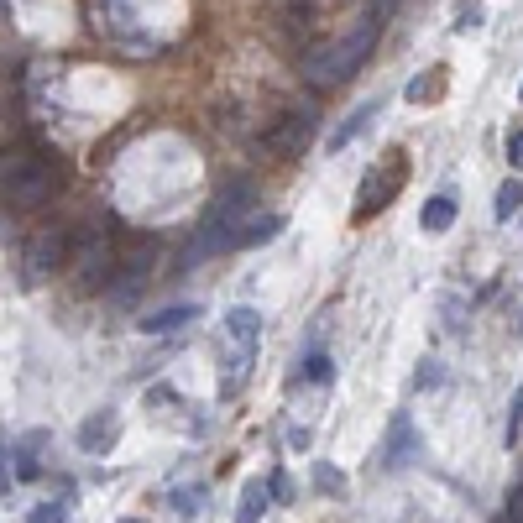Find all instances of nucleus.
<instances>
[{
    "mask_svg": "<svg viewBox=\"0 0 523 523\" xmlns=\"http://www.w3.org/2000/svg\"><path fill=\"white\" fill-rule=\"evenodd\" d=\"M121 523H136V518H121Z\"/></svg>",
    "mask_w": 523,
    "mask_h": 523,
    "instance_id": "29",
    "label": "nucleus"
},
{
    "mask_svg": "<svg viewBox=\"0 0 523 523\" xmlns=\"http://www.w3.org/2000/svg\"><path fill=\"white\" fill-rule=\"evenodd\" d=\"M440 382H445V361L424 356V361H419V372H414V393H429V388H440Z\"/></svg>",
    "mask_w": 523,
    "mask_h": 523,
    "instance_id": "20",
    "label": "nucleus"
},
{
    "mask_svg": "<svg viewBox=\"0 0 523 523\" xmlns=\"http://www.w3.org/2000/svg\"><path fill=\"white\" fill-rule=\"evenodd\" d=\"M518 95H523V89H518Z\"/></svg>",
    "mask_w": 523,
    "mask_h": 523,
    "instance_id": "31",
    "label": "nucleus"
},
{
    "mask_svg": "<svg viewBox=\"0 0 523 523\" xmlns=\"http://www.w3.org/2000/svg\"><path fill=\"white\" fill-rule=\"evenodd\" d=\"M314 487H320L325 497H346V476H340L330 461H314Z\"/></svg>",
    "mask_w": 523,
    "mask_h": 523,
    "instance_id": "19",
    "label": "nucleus"
},
{
    "mask_svg": "<svg viewBox=\"0 0 523 523\" xmlns=\"http://www.w3.org/2000/svg\"><path fill=\"white\" fill-rule=\"evenodd\" d=\"M283 225H288L283 215H267V220H246V225H241V236H236V246H267L272 236L283 231Z\"/></svg>",
    "mask_w": 523,
    "mask_h": 523,
    "instance_id": "15",
    "label": "nucleus"
},
{
    "mask_svg": "<svg viewBox=\"0 0 523 523\" xmlns=\"http://www.w3.org/2000/svg\"><path fill=\"white\" fill-rule=\"evenodd\" d=\"M220 330H225V340H231V346H252V351L262 346V314L246 309V304H241V309H225V325H220Z\"/></svg>",
    "mask_w": 523,
    "mask_h": 523,
    "instance_id": "11",
    "label": "nucleus"
},
{
    "mask_svg": "<svg viewBox=\"0 0 523 523\" xmlns=\"http://www.w3.org/2000/svg\"><path fill=\"white\" fill-rule=\"evenodd\" d=\"M267 492H272V503H293V497H299V492H293V476L288 471H272L267 476Z\"/></svg>",
    "mask_w": 523,
    "mask_h": 523,
    "instance_id": "21",
    "label": "nucleus"
},
{
    "mask_svg": "<svg viewBox=\"0 0 523 523\" xmlns=\"http://www.w3.org/2000/svg\"><path fill=\"white\" fill-rule=\"evenodd\" d=\"M497 523H523V482L513 487V497H508V513L497 518Z\"/></svg>",
    "mask_w": 523,
    "mask_h": 523,
    "instance_id": "25",
    "label": "nucleus"
},
{
    "mask_svg": "<svg viewBox=\"0 0 523 523\" xmlns=\"http://www.w3.org/2000/svg\"><path fill=\"white\" fill-rule=\"evenodd\" d=\"M252 204H257V184H252V178H231V184L215 194L210 210H204L199 231H194V246L184 252V267H199L204 257H215V252H231L246 215H252Z\"/></svg>",
    "mask_w": 523,
    "mask_h": 523,
    "instance_id": "1",
    "label": "nucleus"
},
{
    "mask_svg": "<svg viewBox=\"0 0 523 523\" xmlns=\"http://www.w3.org/2000/svg\"><path fill=\"white\" fill-rule=\"evenodd\" d=\"M173 508L184 513V518H194V513H199V487H178V492H173Z\"/></svg>",
    "mask_w": 523,
    "mask_h": 523,
    "instance_id": "23",
    "label": "nucleus"
},
{
    "mask_svg": "<svg viewBox=\"0 0 523 523\" xmlns=\"http://www.w3.org/2000/svg\"><path fill=\"white\" fill-rule=\"evenodd\" d=\"M508 163L523 173V131H513V136H508Z\"/></svg>",
    "mask_w": 523,
    "mask_h": 523,
    "instance_id": "27",
    "label": "nucleus"
},
{
    "mask_svg": "<svg viewBox=\"0 0 523 523\" xmlns=\"http://www.w3.org/2000/svg\"><path fill=\"white\" fill-rule=\"evenodd\" d=\"M518 429H523V388L513 393V408H508V450L518 445Z\"/></svg>",
    "mask_w": 523,
    "mask_h": 523,
    "instance_id": "24",
    "label": "nucleus"
},
{
    "mask_svg": "<svg viewBox=\"0 0 523 523\" xmlns=\"http://www.w3.org/2000/svg\"><path fill=\"white\" fill-rule=\"evenodd\" d=\"M220 398H236L246 382H252V367H257V351L252 346H231V356L220 361Z\"/></svg>",
    "mask_w": 523,
    "mask_h": 523,
    "instance_id": "9",
    "label": "nucleus"
},
{
    "mask_svg": "<svg viewBox=\"0 0 523 523\" xmlns=\"http://www.w3.org/2000/svg\"><path fill=\"white\" fill-rule=\"evenodd\" d=\"M419 225L424 231H450L456 225V194H435V199H424V210H419Z\"/></svg>",
    "mask_w": 523,
    "mask_h": 523,
    "instance_id": "13",
    "label": "nucleus"
},
{
    "mask_svg": "<svg viewBox=\"0 0 523 523\" xmlns=\"http://www.w3.org/2000/svg\"><path fill=\"white\" fill-rule=\"evenodd\" d=\"M299 367H304V372H299L304 382H330V377H335V361H330L325 351H309ZM299 377H293V382H299Z\"/></svg>",
    "mask_w": 523,
    "mask_h": 523,
    "instance_id": "18",
    "label": "nucleus"
},
{
    "mask_svg": "<svg viewBox=\"0 0 523 523\" xmlns=\"http://www.w3.org/2000/svg\"><path fill=\"white\" fill-rule=\"evenodd\" d=\"M267 508H272V492H267L262 482H246V487H241V508H236V523H257Z\"/></svg>",
    "mask_w": 523,
    "mask_h": 523,
    "instance_id": "14",
    "label": "nucleus"
},
{
    "mask_svg": "<svg viewBox=\"0 0 523 523\" xmlns=\"http://www.w3.org/2000/svg\"><path fill=\"white\" fill-rule=\"evenodd\" d=\"M403 184V178H393V184H388V168H372L367 178H361V204H356V220H372L377 210H382V204H393L388 194Z\"/></svg>",
    "mask_w": 523,
    "mask_h": 523,
    "instance_id": "10",
    "label": "nucleus"
},
{
    "mask_svg": "<svg viewBox=\"0 0 523 523\" xmlns=\"http://www.w3.org/2000/svg\"><path fill=\"white\" fill-rule=\"evenodd\" d=\"M377 110H382V100H367V105H356L351 116H346V121H340V126L325 136V152H330V157H335V152H346V147L356 142V136H361V131H367V126L377 121Z\"/></svg>",
    "mask_w": 523,
    "mask_h": 523,
    "instance_id": "8",
    "label": "nucleus"
},
{
    "mask_svg": "<svg viewBox=\"0 0 523 523\" xmlns=\"http://www.w3.org/2000/svg\"><path fill=\"white\" fill-rule=\"evenodd\" d=\"M492 215H497V220H513V215H523V184H518V178H508V184L497 189V199H492Z\"/></svg>",
    "mask_w": 523,
    "mask_h": 523,
    "instance_id": "16",
    "label": "nucleus"
},
{
    "mask_svg": "<svg viewBox=\"0 0 523 523\" xmlns=\"http://www.w3.org/2000/svg\"><path fill=\"white\" fill-rule=\"evenodd\" d=\"M27 523H63V508H58V503H42V508H32Z\"/></svg>",
    "mask_w": 523,
    "mask_h": 523,
    "instance_id": "26",
    "label": "nucleus"
},
{
    "mask_svg": "<svg viewBox=\"0 0 523 523\" xmlns=\"http://www.w3.org/2000/svg\"><path fill=\"white\" fill-rule=\"evenodd\" d=\"M424 456V440H419V429L408 414H393L388 424V440H382V471H408Z\"/></svg>",
    "mask_w": 523,
    "mask_h": 523,
    "instance_id": "5",
    "label": "nucleus"
},
{
    "mask_svg": "<svg viewBox=\"0 0 523 523\" xmlns=\"http://www.w3.org/2000/svg\"><path fill=\"white\" fill-rule=\"evenodd\" d=\"M42 440H48V435H42V429H37V435H27V440H21V450H16V476H21V482H37V445Z\"/></svg>",
    "mask_w": 523,
    "mask_h": 523,
    "instance_id": "17",
    "label": "nucleus"
},
{
    "mask_svg": "<svg viewBox=\"0 0 523 523\" xmlns=\"http://www.w3.org/2000/svg\"><path fill=\"white\" fill-rule=\"evenodd\" d=\"M63 184V173L48 152H6V163H0V189L16 210H37V204H48L53 189Z\"/></svg>",
    "mask_w": 523,
    "mask_h": 523,
    "instance_id": "2",
    "label": "nucleus"
},
{
    "mask_svg": "<svg viewBox=\"0 0 523 523\" xmlns=\"http://www.w3.org/2000/svg\"><path fill=\"white\" fill-rule=\"evenodd\" d=\"M199 320V304H173V309H157V314H147L142 325V335H173V330H184V325H194Z\"/></svg>",
    "mask_w": 523,
    "mask_h": 523,
    "instance_id": "12",
    "label": "nucleus"
},
{
    "mask_svg": "<svg viewBox=\"0 0 523 523\" xmlns=\"http://www.w3.org/2000/svg\"><path fill=\"white\" fill-rule=\"evenodd\" d=\"M377 27H382V11L372 6V16L361 21V27L351 32V37H340V42H330L325 53H309L304 58V74H309V84H340V79H351L361 63H367V53L377 48Z\"/></svg>",
    "mask_w": 523,
    "mask_h": 523,
    "instance_id": "3",
    "label": "nucleus"
},
{
    "mask_svg": "<svg viewBox=\"0 0 523 523\" xmlns=\"http://www.w3.org/2000/svg\"><path fill=\"white\" fill-rule=\"evenodd\" d=\"M0 6H6V0H0Z\"/></svg>",
    "mask_w": 523,
    "mask_h": 523,
    "instance_id": "30",
    "label": "nucleus"
},
{
    "mask_svg": "<svg viewBox=\"0 0 523 523\" xmlns=\"http://www.w3.org/2000/svg\"><path fill=\"white\" fill-rule=\"evenodd\" d=\"M116 440H121V414H116V408H100V414H89L79 424V450H89V456L116 450Z\"/></svg>",
    "mask_w": 523,
    "mask_h": 523,
    "instance_id": "6",
    "label": "nucleus"
},
{
    "mask_svg": "<svg viewBox=\"0 0 523 523\" xmlns=\"http://www.w3.org/2000/svg\"><path fill=\"white\" fill-rule=\"evenodd\" d=\"M63 257H68V231H42V236L27 241V262H21V278H27L32 288L48 283L53 272L63 267Z\"/></svg>",
    "mask_w": 523,
    "mask_h": 523,
    "instance_id": "4",
    "label": "nucleus"
},
{
    "mask_svg": "<svg viewBox=\"0 0 523 523\" xmlns=\"http://www.w3.org/2000/svg\"><path fill=\"white\" fill-rule=\"evenodd\" d=\"M11 492V461H6V445H0V497Z\"/></svg>",
    "mask_w": 523,
    "mask_h": 523,
    "instance_id": "28",
    "label": "nucleus"
},
{
    "mask_svg": "<svg viewBox=\"0 0 523 523\" xmlns=\"http://www.w3.org/2000/svg\"><path fill=\"white\" fill-rule=\"evenodd\" d=\"M403 95H408V100H414V105H419V100H429V95H440V79H429V74H419L414 84H408V89H403Z\"/></svg>",
    "mask_w": 523,
    "mask_h": 523,
    "instance_id": "22",
    "label": "nucleus"
},
{
    "mask_svg": "<svg viewBox=\"0 0 523 523\" xmlns=\"http://www.w3.org/2000/svg\"><path fill=\"white\" fill-rule=\"evenodd\" d=\"M79 283H84V288H110V283H116V246H110L105 236L89 241V257H84Z\"/></svg>",
    "mask_w": 523,
    "mask_h": 523,
    "instance_id": "7",
    "label": "nucleus"
}]
</instances>
